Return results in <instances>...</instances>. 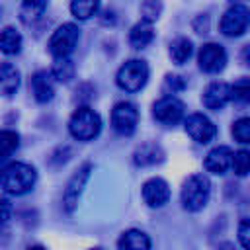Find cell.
Masks as SVG:
<instances>
[{
  "label": "cell",
  "instance_id": "6da1fadb",
  "mask_svg": "<svg viewBox=\"0 0 250 250\" xmlns=\"http://www.w3.org/2000/svg\"><path fill=\"white\" fill-rule=\"evenodd\" d=\"M37 172L25 162H10L0 170V188L10 195H23L33 189Z\"/></svg>",
  "mask_w": 250,
  "mask_h": 250
},
{
  "label": "cell",
  "instance_id": "7a4b0ae2",
  "mask_svg": "<svg viewBox=\"0 0 250 250\" xmlns=\"http://www.w3.org/2000/svg\"><path fill=\"white\" fill-rule=\"evenodd\" d=\"M68 131L78 141H92L102 131V117L92 107H76L68 119Z\"/></svg>",
  "mask_w": 250,
  "mask_h": 250
},
{
  "label": "cell",
  "instance_id": "3957f363",
  "mask_svg": "<svg viewBox=\"0 0 250 250\" xmlns=\"http://www.w3.org/2000/svg\"><path fill=\"white\" fill-rule=\"evenodd\" d=\"M211 195V182L203 174H193L184 182L182 188V205L188 211H199L207 205Z\"/></svg>",
  "mask_w": 250,
  "mask_h": 250
},
{
  "label": "cell",
  "instance_id": "277c9868",
  "mask_svg": "<svg viewBox=\"0 0 250 250\" xmlns=\"http://www.w3.org/2000/svg\"><path fill=\"white\" fill-rule=\"evenodd\" d=\"M148 80V64L141 59H131L117 70L115 82L125 92H139Z\"/></svg>",
  "mask_w": 250,
  "mask_h": 250
},
{
  "label": "cell",
  "instance_id": "5b68a950",
  "mask_svg": "<svg viewBox=\"0 0 250 250\" xmlns=\"http://www.w3.org/2000/svg\"><path fill=\"white\" fill-rule=\"evenodd\" d=\"M80 31L76 27V23H62L61 27L55 29V33L49 39V53L57 59V57H70V53L74 51L76 43H78Z\"/></svg>",
  "mask_w": 250,
  "mask_h": 250
},
{
  "label": "cell",
  "instance_id": "8992f818",
  "mask_svg": "<svg viewBox=\"0 0 250 250\" xmlns=\"http://www.w3.org/2000/svg\"><path fill=\"white\" fill-rule=\"evenodd\" d=\"M248 21H250L248 8L244 4H234L221 18V33L227 37H240L246 33Z\"/></svg>",
  "mask_w": 250,
  "mask_h": 250
},
{
  "label": "cell",
  "instance_id": "52a82bcc",
  "mask_svg": "<svg viewBox=\"0 0 250 250\" xmlns=\"http://www.w3.org/2000/svg\"><path fill=\"white\" fill-rule=\"evenodd\" d=\"M184 113H186V105L176 96H164L158 102H154V105H152V115L162 125H176V123H180L184 119Z\"/></svg>",
  "mask_w": 250,
  "mask_h": 250
},
{
  "label": "cell",
  "instance_id": "ba28073f",
  "mask_svg": "<svg viewBox=\"0 0 250 250\" xmlns=\"http://www.w3.org/2000/svg\"><path fill=\"white\" fill-rule=\"evenodd\" d=\"M137 123H139V111L131 102H119L113 105L111 125L119 135H123V137L133 135L137 129Z\"/></svg>",
  "mask_w": 250,
  "mask_h": 250
},
{
  "label": "cell",
  "instance_id": "9c48e42d",
  "mask_svg": "<svg viewBox=\"0 0 250 250\" xmlns=\"http://www.w3.org/2000/svg\"><path fill=\"white\" fill-rule=\"evenodd\" d=\"M184 125H186V133L195 143H201V145L213 141L215 135H217L215 123L207 115H203V113H191V115H188L184 119Z\"/></svg>",
  "mask_w": 250,
  "mask_h": 250
},
{
  "label": "cell",
  "instance_id": "30bf717a",
  "mask_svg": "<svg viewBox=\"0 0 250 250\" xmlns=\"http://www.w3.org/2000/svg\"><path fill=\"white\" fill-rule=\"evenodd\" d=\"M197 62L203 72L215 74L225 68L227 64V51L219 43H205L197 53Z\"/></svg>",
  "mask_w": 250,
  "mask_h": 250
},
{
  "label": "cell",
  "instance_id": "8fae6325",
  "mask_svg": "<svg viewBox=\"0 0 250 250\" xmlns=\"http://www.w3.org/2000/svg\"><path fill=\"white\" fill-rule=\"evenodd\" d=\"M90 170H92V166H90V164H84V166L78 168V170L72 174V178L68 180V184H66V188H64V193H62V205H64V209H66L68 213H72V211L76 209L78 197H80V193H82V189H84V186H86V182H88V178H90Z\"/></svg>",
  "mask_w": 250,
  "mask_h": 250
},
{
  "label": "cell",
  "instance_id": "7c38bea8",
  "mask_svg": "<svg viewBox=\"0 0 250 250\" xmlns=\"http://www.w3.org/2000/svg\"><path fill=\"white\" fill-rule=\"evenodd\" d=\"M143 199L148 207H162L170 199V188L162 178H150L143 184Z\"/></svg>",
  "mask_w": 250,
  "mask_h": 250
},
{
  "label": "cell",
  "instance_id": "4fadbf2b",
  "mask_svg": "<svg viewBox=\"0 0 250 250\" xmlns=\"http://www.w3.org/2000/svg\"><path fill=\"white\" fill-rule=\"evenodd\" d=\"M230 86L227 82H211L205 92H203V105L207 109H213V111H219L223 109L229 102H230Z\"/></svg>",
  "mask_w": 250,
  "mask_h": 250
},
{
  "label": "cell",
  "instance_id": "5bb4252c",
  "mask_svg": "<svg viewBox=\"0 0 250 250\" xmlns=\"http://www.w3.org/2000/svg\"><path fill=\"white\" fill-rule=\"evenodd\" d=\"M31 92H33V98L39 102V104H47L53 100L55 96V84H53V76L51 72L47 70H37L33 76H31Z\"/></svg>",
  "mask_w": 250,
  "mask_h": 250
},
{
  "label": "cell",
  "instance_id": "9a60e30c",
  "mask_svg": "<svg viewBox=\"0 0 250 250\" xmlns=\"http://www.w3.org/2000/svg\"><path fill=\"white\" fill-rule=\"evenodd\" d=\"M230 158H232V150L225 145L215 146L213 150H209V154L205 156V168L211 174H225L230 166Z\"/></svg>",
  "mask_w": 250,
  "mask_h": 250
},
{
  "label": "cell",
  "instance_id": "2e32d148",
  "mask_svg": "<svg viewBox=\"0 0 250 250\" xmlns=\"http://www.w3.org/2000/svg\"><path fill=\"white\" fill-rule=\"evenodd\" d=\"M18 88H20V70L10 62H2L0 64V96L10 98L16 94Z\"/></svg>",
  "mask_w": 250,
  "mask_h": 250
},
{
  "label": "cell",
  "instance_id": "e0dca14e",
  "mask_svg": "<svg viewBox=\"0 0 250 250\" xmlns=\"http://www.w3.org/2000/svg\"><path fill=\"white\" fill-rule=\"evenodd\" d=\"M152 39H154V29H152V21H148V20H141L129 31V43L135 49L146 47Z\"/></svg>",
  "mask_w": 250,
  "mask_h": 250
},
{
  "label": "cell",
  "instance_id": "ac0fdd59",
  "mask_svg": "<svg viewBox=\"0 0 250 250\" xmlns=\"http://www.w3.org/2000/svg\"><path fill=\"white\" fill-rule=\"evenodd\" d=\"M117 246L119 248H129V250H148L150 248V238L143 230L131 229V230H125L121 234V238L117 240Z\"/></svg>",
  "mask_w": 250,
  "mask_h": 250
},
{
  "label": "cell",
  "instance_id": "d6986e66",
  "mask_svg": "<svg viewBox=\"0 0 250 250\" xmlns=\"http://www.w3.org/2000/svg\"><path fill=\"white\" fill-rule=\"evenodd\" d=\"M162 158H164V152L154 143H146V145L139 146L137 152H135V156H133V160H135L137 166H150V164L162 162Z\"/></svg>",
  "mask_w": 250,
  "mask_h": 250
},
{
  "label": "cell",
  "instance_id": "ffe728a7",
  "mask_svg": "<svg viewBox=\"0 0 250 250\" xmlns=\"http://www.w3.org/2000/svg\"><path fill=\"white\" fill-rule=\"evenodd\" d=\"M0 51L4 55H16L21 51V35L16 27H4L0 31Z\"/></svg>",
  "mask_w": 250,
  "mask_h": 250
},
{
  "label": "cell",
  "instance_id": "44dd1931",
  "mask_svg": "<svg viewBox=\"0 0 250 250\" xmlns=\"http://www.w3.org/2000/svg\"><path fill=\"white\" fill-rule=\"evenodd\" d=\"M170 59L176 62V64H184L189 57H191V53H193V45H191V41L188 39V37H178V39H174L172 43H170Z\"/></svg>",
  "mask_w": 250,
  "mask_h": 250
},
{
  "label": "cell",
  "instance_id": "7402d4cb",
  "mask_svg": "<svg viewBox=\"0 0 250 250\" xmlns=\"http://www.w3.org/2000/svg\"><path fill=\"white\" fill-rule=\"evenodd\" d=\"M74 72H76V66L68 57H57L55 59L53 68H51L53 78H57L59 82H68L70 78H74Z\"/></svg>",
  "mask_w": 250,
  "mask_h": 250
},
{
  "label": "cell",
  "instance_id": "603a6c76",
  "mask_svg": "<svg viewBox=\"0 0 250 250\" xmlns=\"http://www.w3.org/2000/svg\"><path fill=\"white\" fill-rule=\"evenodd\" d=\"M100 8V0H70V12L78 20H88L96 16Z\"/></svg>",
  "mask_w": 250,
  "mask_h": 250
},
{
  "label": "cell",
  "instance_id": "cb8c5ba5",
  "mask_svg": "<svg viewBox=\"0 0 250 250\" xmlns=\"http://www.w3.org/2000/svg\"><path fill=\"white\" fill-rule=\"evenodd\" d=\"M18 146H20V135L16 131H10V129L0 131V160L14 154Z\"/></svg>",
  "mask_w": 250,
  "mask_h": 250
},
{
  "label": "cell",
  "instance_id": "d4e9b609",
  "mask_svg": "<svg viewBox=\"0 0 250 250\" xmlns=\"http://www.w3.org/2000/svg\"><path fill=\"white\" fill-rule=\"evenodd\" d=\"M230 164H232V170L236 176H246L248 170H250V154L248 150H238L232 154L230 158Z\"/></svg>",
  "mask_w": 250,
  "mask_h": 250
},
{
  "label": "cell",
  "instance_id": "484cf974",
  "mask_svg": "<svg viewBox=\"0 0 250 250\" xmlns=\"http://www.w3.org/2000/svg\"><path fill=\"white\" fill-rule=\"evenodd\" d=\"M232 137L242 145L250 143V119L248 117H240L232 123Z\"/></svg>",
  "mask_w": 250,
  "mask_h": 250
},
{
  "label": "cell",
  "instance_id": "4316f807",
  "mask_svg": "<svg viewBox=\"0 0 250 250\" xmlns=\"http://www.w3.org/2000/svg\"><path fill=\"white\" fill-rule=\"evenodd\" d=\"M230 96L234 100H238L240 104H246L250 100V80L248 78L236 80L234 86H230Z\"/></svg>",
  "mask_w": 250,
  "mask_h": 250
},
{
  "label": "cell",
  "instance_id": "83f0119b",
  "mask_svg": "<svg viewBox=\"0 0 250 250\" xmlns=\"http://www.w3.org/2000/svg\"><path fill=\"white\" fill-rule=\"evenodd\" d=\"M160 10H162L160 0H145L143 6H141V12H143L145 20H148V21H154V20L158 18Z\"/></svg>",
  "mask_w": 250,
  "mask_h": 250
},
{
  "label": "cell",
  "instance_id": "f1b7e54d",
  "mask_svg": "<svg viewBox=\"0 0 250 250\" xmlns=\"http://www.w3.org/2000/svg\"><path fill=\"white\" fill-rule=\"evenodd\" d=\"M47 2L49 0H23V14L31 16V18H37V16L43 14Z\"/></svg>",
  "mask_w": 250,
  "mask_h": 250
},
{
  "label": "cell",
  "instance_id": "f546056e",
  "mask_svg": "<svg viewBox=\"0 0 250 250\" xmlns=\"http://www.w3.org/2000/svg\"><path fill=\"white\" fill-rule=\"evenodd\" d=\"M12 213H14V205L8 197H0V225L8 223L12 219Z\"/></svg>",
  "mask_w": 250,
  "mask_h": 250
},
{
  "label": "cell",
  "instance_id": "4dcf8cb0",
  "mask_svg": "<svg viewBox=\"0 0 250 250\" xmlns=\"http://www.w3.org/2000/svg\"><path fill=\"white\" fill-rule=\"evenodd\" d=\"M238 240H240L242 248L250 246V225H248V219H242L240 225H238Z\"/></svg>",
  "mask_w": 250,
  "mask_h": 250
},
{
  "label": "cell",
  "instance_id": "1f68e13d",
  "mask_svg": "<svg viewBox=\"0 0 250 250\" xmlns=\"http://www.w3.org/2000/svg\"><path fill=\"white\" fill-rule=\"evenodd\" d=\"M186 86V82L182 80V76H166V88H170L172 92H178Z\"/></svg>",
  "mask_w": 250,
  "mask_h": 250
}]
</instances>
